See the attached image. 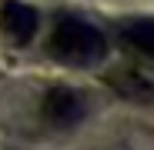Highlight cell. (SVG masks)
<instances>
[{
  "mask_svg": "<svg viewBox=\"0 0 154 150\" xmlns=\"http://www.w3.org/2000/svg\"><path fill=\"white\" fill-rule=\"evenodd\" d=\"M47 50H50L54 60H60L67 67H97L104 60V54H107V40L94 23L64 13L50 27Z\"/></svg>",
  "mask_w": 154,
  "mask_h": 150,
  "instance_id": "6da1fadb",
  "label": "cell"
},
{
  "mask_svg": "<svg viewBox=\"0 0 154 150\" xmlns=\"http://www.w3.org/2000/svg\"><path fill=\"white\" fill-rule=\"evenodd\" d=\"M37 27H40L37 10L27 7L23 0H4V4H0V30H4L7 40L30 43L34 34H37Z\"/></svg>",
  "mask_w": 154,
  "mask_h": 150,
  "instance_id": "7a4b0ae2",
  "label": "cell"
},
{
  "mask_svg": "<svg viewBox=\"0 0 154 150\" xmlns=\"http://www.w3.org/2000/svg\"><path fill=\"white\" fill-rule=\"evenodd\" d=\"M40 113H44L47 123H54V127H70V123L81 120L84 100H81V93L70 90V87H54V90H47L44 104H40Z\"/></svg>",
  "mask_w": 154,
  "mask_h": 150,
  "instance_id": "3957f363",
  "label": "cell"
},
{
  "mask_svg": "<svg viewBox=\"0 0 154 150\" xmlns=\"http://www.w3.org/2000/svg\"><path fill=\"white\" fill-rule=\"evenodd\" d=\"M121 34H124V40L131 43L137 54H144V57L154 60V20H147V17L127 20L124 27H121Z\"/></svg>",
  "mask_w": 154,
  "mask_h": 150,
  "instance_id": "277c9868",
  "label": "cell"
}]
</instances>
